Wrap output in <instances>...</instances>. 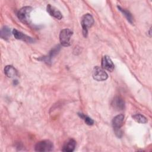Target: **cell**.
I'll use <instances>...</instances> for the list:
<instances>
[{
  "mask_svg": "<svg viewBox=\"0 0 152 152\" xmlns=\"http://www.w3.org/2000/svg\"><path fill=\"white\" fill-rule=\"evenodd\" d=\"M124 120V116L122 114H120L118 115H116L112 119V126L115 131V133L116 135L121 138L122 136V131L121 129V126L123 125Z\"/></svg>",
  "mask_w": 152,
  "mask_h": 152,
  "instance_id": "cell-1",
  "label": "cell"
},
{
  "mask_svg": "<svg viewBox=\"0 0 152 152\" xmlns=\"http://www.w3.org/2000/svg\"><path fill=\"white\" fill-rule=\"evenodd\" d=\"M94 24V19L90 14L84 15L81 19V24L83 28V34L86 37L88 34V28L91 27Z\"/></svg>",
  "mask_w": 152,
  "mask_h": 152,
  "instance_id": "cell-2",
  "label": "cell"
},
{
  "mask_svg": "<svg viewBox=\"0 0 152 152\" xmlns=\"http://www.w3.org/2000/svg\"><path fill=\"white\" fill-rule=\"evenodd\" d=\"M72 35V31L68 28H65L61 31L59 34V40L63 46H69L71 45L70 40Z\"/></svg>",
  "mask_w": 152,
  "mask_h": 152,
  "instance_id": "cell-3",
  "label": "cell"
},
{
  "mask_svg": "<svg viewBox=\"0 0 152 152\" xmlns=\"http://www.w3.org/2000/svg\"><path fill=\"white\" fill-rule=\"evenodd\" d=\"M32 11L31 7H24L21 8L17 12L18 18L23 23H28L30 20V14Z\"/></svg>",
  "mask_w": 152,
  "mask_h": 152,
  "instance_id": "cell-4",
  "label": "cell"
},
{
  "mask_svg": "<svg viewBox=\"0 0 152 152\" xmlns=\"http://www.w3.org/2000/svg\"><path fill=\"white\" fill-rule=\"evenodd\" d=\"M35 150L36 151H50L53 148V143L49 140H42L38 142L35 145Z\"/></svg>",
  "mask_w": 152,
  "mask_h": 152,
  "instance_id": "cell-5",
  "label": "cell"
},
{
  "mask_svg": "<svg viewBox=\"0 0 152 152\" xmlns=\"http://www.w3.org/2000/svg\"><path fill=\"white\" fill-rule=\"evenodd\" d=\"M93 77L96 81H103L107 79L108 75L104 69L96 66L93 70Z\"/></svg>",
  "mask_w": 152,
  "mask_h": 152,
  "instance_id": "cell-6",
  "label": "cell"
},
{
  "mask_svg": "<svg viewBox=\"0 0 152 152\" xmlns=\"http://www.w3.org/2000/svg\"><path fill=\"white\" fill-rule=\"evenodd\" d=\"M102 66L104 69H106L109 71H113L115 68V65L112 61L111 59L107 55H104L102 59Z\"/></svg>",
  "mask_w": 152,
  "mask_h": 152,
  "instance_id": "cell-7",
  "label": "cell"
},
{
  "mask_svg": "<svg viewBox=\"0 0 152 152\" xmlns=\"http://www.w3.org/2000/svg\"><path fill=\"white\" fill-rule=\"evenodd\" d=\"M12 34L16 39L21 40H23V41H24V42H28V43H32L34 42V39L32 37H31L28 36H27L26 34L23 33L22 32H21L15 28L12 30Z\"/></svg>",
  "mask_w": 152,
  "mask_h": 152,
  "instance_id": "cell-8",
  "label": "cell"
},
{
  "mask_svg": "<svg viewBox=\"0 0 152 152\" xmlns=\"http://www.w3.org/2000/svg\"><path fill=\"white\" fill-rule=\"evenodd\" d=\"M46 10H47V12L54 18L58 20L62 19V15L61 12L55 7L52 6L50 4H48L46 7Z\"/></svg>",
  "mask_w": 152,
  "mask_h": 152,
  "instance_id": "cell-9",
  "label": "cell"
},
{
  "mask_svg": "<svg viewBox=\"0 0 152 152\" xmlns=\"http://www.w3.org/2000/svg\"><path fill=\"white\" fill-rule=\"evenodd\" d=\"M76 147V141L72 138L68 140L64 144L62 151L65 152H72Z\"/></svg>",
  "mask_w": 152,
  "mask_h": 152,
  "instance_id": "cell-10",
  "label": "cell"
},
{
  "mask_svg": "<svg viewBox=\"0 0 152 152\" xmlns=\"http://www.w3.org/2000/svg\"><path fill=\"white\" fill-rule=\"evenodd\" d=\"M111 105L117 110H122L125 107V103L120 97H115L112 101Z\"/></svg>",
  "mask_w": 152,
  "mask_h": 152,
  "instance_id": "cell-11",
  "label": "cell"
},
{
  "mask_svg": "<svg viewBox=\"0 0 152 152\" xmlns=\"http://www.w3.org/2000/svg\"><path fill=\"white\" fill-rule=\"evenodd\" d=\"M4 73L8 78H13L17 75V71L11 65H7L4 68Z\"/></svg>",
  "mask_w": 152,
  "mask_h": 152,
  "instance_id": "cell-12",
  "label": "cell"
},
{
  "mask_svg": "<svg viewBox=\"0 0 152 152\" xmlns=\"http://www.w3.org/2000/svg\"><path fill=\"white\" fill-rule=\"evenodd\" d=\"M118 8L123 14V15L125 17V18H126L128 21H129L131 24H132L133 23V17H132L131 14L129 12V11H128V10H126L125 9L121 8L120 6H118Z\"/></svg>",
  "mask_w": 152,
  "mask_h": 152,
  "instance_id": "cell-13",
  "label": "cell"
},
{
  "mask_svg": "<svg viewBox=\"0 0 152 152\" xmlns=\"http://www.w3.org/2000/svg\"><path fill=\"white\" fill-rule=\"evenodd\" d=\"M11 30L10 28L7 26H4L2 28L1 31V37L2 39H7L10 37Z\"/></svg>",
  "mask_w": 152,
  "mask_h": 152,
  "instance_id": "cell-14",
  "label": "cell"
},
{
  "mask_svg": "<svg viewBox=\"0 0 152 152\" xmlns=\"http://www.w3.org/2000/svg\"><path fill=\"white\" fill-rule=\"evenodd\" d=\"M133 119L137 122L140 124H145L147 122V118L140 113H137L132 116Z\"/></svg>",
  "mask_w": 152,
  "mask_h": 152,
  "instance_id": "cell-15",
  "label": "cell"
},
{
  "mask_svg": "<svg viewBox=\"0 0 152 152\" xmlns=\"http://www.w3.org/2000/svg\"><path fill=\"white\" fill-rule=\"evenodd\" d=\"M78 115L81 118H82L86 122V124L88 125H92L94 124V121L90 117H88L87 115H85L84 114L82 113H78Z\"/></svg>",
  "mask_w": 152,
  "mask_h": 152,
  "instance_id": "cell-16",
  "label": "cell"
}]
</instances>
